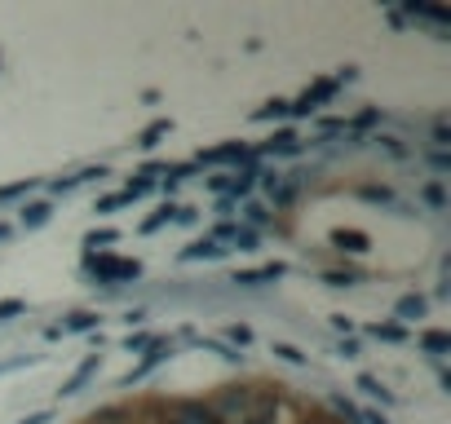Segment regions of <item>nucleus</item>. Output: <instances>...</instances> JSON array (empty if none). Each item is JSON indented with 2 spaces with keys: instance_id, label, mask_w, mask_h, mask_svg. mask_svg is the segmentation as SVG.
Segmentation results:
<instances>
[]
</instances>
